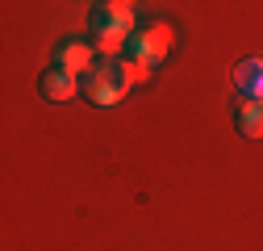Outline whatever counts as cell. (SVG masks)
I'll use <instances>...</instances> for the list:
<instances>
[{"label":"cell","mask_w":263,"mask_h":251,"mask_svg":"<svg viewBox=\"0 0 263 251\" xmlns=\"http://www.w3.org/2000/svg\"><path fill=\"white\" fill-rule=\"evenodd\" d=\"M234 88L242 92V101H263V63H259V59L238 63V71H234Z\"/></svg>","instance_id":"6"},{"label":"cell","mask_w":263,"mask_h":251,"mask_svg":"<svg viewBox=\"0 0 263 251\" xmlns=\"http://www.w3.org/2000/svg\"><path fill=\"white\" fill-rule=\"evenodd\" d=\"M38 88H42V97H46V101L63 105V101H71L76 92H80V76H71V71H63V67H50V71H42Z\"/></svg>","instance_id":"5"},{"label":"cell","mask_w":263,"mask_h":251,"mask_svg":"<svg viewBox=\"0 0 263 251\" xmlns=\"http://www.w3.org/2000/svg\"><path fill=\"white\" fill-rule=\"evenodd\" d=\"M92 21V50L105 55V63H117L125 59L121 50H129L134 42V5H125V0H105V5H92L88 13Z\"/></svg>","instance_id":"1"},{"label":"cell","mask_w":263,"mask_h":251,"mask_svg":"<svg viewBox=\"0 0 263 251\" xmlns=\"http://www.w3.org/2000/svg\"><path fill=\"white\" fill-rule=\"evenodd\" d=\"M234 126L242 138H263V101H242L234 109Z\"/></svg>","instance_id":"7"},{"label":"cell","mask_w":263,"mask_h":251,"mask_svg":"<svg viewBox=\"0 0 263 251\" xmlns=\"http://www.w3.org/2000/svg\"><path fill=\"white\" fill-rule=\"evenodd\" d=\"M80 92L92 101V105H101V109H109V105H117L125 92H129V84L121 80V71H117V63H101V67H92L84 80H80Z\"/></svg>","instance_id":"2"},{"label":"cell","mask_w":263,"mask_h":251,"mask_svg":"<svg viewBox=\"0 0 263 251\" xmlns=\"http://www.w3.org/2000/svg\"><path fill=\"white\" fill-rule=\"evenodd\" d=\"M172 29L167 25H142L138 34H134V42H129V59H142L146 67H155V63H163L172 55Z\"/></svg>","instance_id":"3"},{"label":"cell","mask_w":263,"mask_h":251,"mask_svg":"<svg viewBox=\"0 0 263 251\" xmlns=\"http://www.w3.org/2000/svg\"><path fill=\"white\" fill-rule=\"evenodd\" d=\"M54 67L71 71V76L92 71V42H84V38H63V42L54 46Z\"/></svg>","instance_id":"4"},{"label":"cell","mask_w":263,"mask_h":251,"mask_svg":"<svg viewBox=\"0 0 263 251\" xmlns=\"http://www.w3.org/2000/svg\"><path fill=\"white\" fill-rule=\"evenodd\" d=\"M117 71H121V80H125L129 88H138V84H146V80H151V67H146L142 59H129V55H125V59H117Z\"/></svg>","instance_id":"8"}]
</instances>
